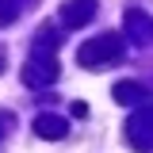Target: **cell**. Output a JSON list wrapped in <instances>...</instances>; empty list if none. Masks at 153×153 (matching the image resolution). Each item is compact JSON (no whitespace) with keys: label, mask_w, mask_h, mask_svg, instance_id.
Instances as JSON below:
<instances>
[{"label":"cell","mask_w":153,"mask_h":153,"mask_svg":"<svg viewBox=\"0 0 153 153\" xmlns=\"http://www.w3.org/2000/svg\"><path fill=\"white\" fill-rule=\"evenodd\" d=\"M111 96L123 103V107H142V103H149V92H146V84H134V80H123V84H115Z\"/></svg>","instance_id":"obj_4"},{"label":"cell","mask_w":153,"mask_h":153,"mask_svg":"<svg viewBox=\"0 0 153 153\" xmlns=\"http://www.w3.org/2000/svg\"><path fill=\"white\" fill-rule=\"evenodd\" d=\"M19 16V0H0V23H12Z\"/></svg>","instance_id":"obj_7"},{"label":"cell","mask_w":153,"mask_h":153,"mask_svg":"<svg viewBox=\"0 0 153 153\" xmlns=\"http://www.w3.org/2000/svg\"><path fill=\"white\" fill-rule=\"evenodd\" d=\"M126 38H134V42H149L153 38V23L146 12H126Z\"/></svg>","instance_id":"obj_5"},{"label":"cell","mask_w":153,"mask_h":153,"mask_svg":"<svg viewBox=\"0 0 153 153\" xmlns=\"http://www.w3.org/2000/svg\"><path fill=\"white\" fill-rule=\"evenodd\" d=\"M65 130H69V126H65L61 115H38L35 119V134L38 138H65Z\"/></svg>","instance_id":"obj_6"},{"label":"cell","mask_w":153,"mask_h":153,"mask_svg":"<svg viewBox=\"0 0 153 153\" xmlns=\"http://www.w3.org/2000/svg\"><path fill=\"white\" fill-rule=\"evenodd\" d=\"M84 115H88V103H84V100H76V103H73V119H84Z\"/></svg>","instance_id":"obj_8"},{"label":"cell","mask_w":153,"mask_h":153,"mask_svg":"<svg viewBox=\"0 0 153 153\" xmlns=\"http://www.w3.org/2000/svg\"><path fill=\"white\" fill-rule=\"evenodd\" d=\"M123 57V38L119 35H100L92 42H84L80 50H76V61L84 65V69H96V65H111Z\"/></svg>","instance_id":"obj_1"},{"label":"cell","mask_w":153,"mask_h":153,"mask_svg":"<svg viewBox=\"0 0 153 153\" xmlns=\"http://www.w3.org/2000/svg\"><path fill=\"white\" fill-rule=\"evenodd\" d=\"M0 69H4V54H0Z\"/></svg>","instance_id":"obj_9"},{"label":"cell","mask_w":153,"mask_h":153,"mask_svg":"<svg viewBox=\"0 0 153 153\" xmlns=\"http://www.w3.org/2000/svg\"><path fill=\"white\" fill-rule=\"evenodd\" d=\"M92 16H96V0H69L61 8V23L65 27H84Z\"/></svg>","instance_id":"obj_3"},{"label":"cell","mask_w":153,"mask_h":153,"mask_svg":"<svg viewBox=\"0 0 153 153\" xmlns=\"http://www.w3.org/2000/svg\"><path fill=\"white\" fill-rule=\"evenodd\" d=\"M126 138H130V146L138 153H149L153 149V107H149V103L134 107L130 123H126Z\"/></svg>","instance_id":"obj_2"}]
</instances>
